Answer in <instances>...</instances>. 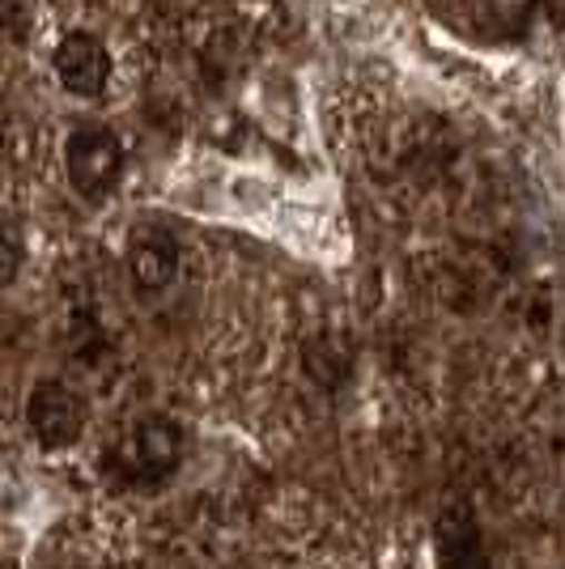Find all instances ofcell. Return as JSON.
<instances>
[{
    "instance_id": "obj_1",
    "label": "cell",
    "mask_w": 565,
    "mask_h": 569,
    "mask_svg": "<svg viewBox=\"0 0 565 569\" xmlns=\"http://www.w3.org/2000/svg\"><path fill=\"white\" fill-rule=\"evenodd\" d=\"M188 455V433L175 417H162V412H149V417H137L132 426L123 429L111 447V472H116L119 485L128 489H158L170 476L179 472Z\"/></svg>"
},
{
    "instance_id": "obj_2",
    "label": "cell",
    "mask_w": 565,
    "mask_h": 569,
    "mask_svg": "<svg viewBox=\"0 0 565 569\" xmlns=\"http://www.w3.org/2000/svg\"><path fill=\"white\" fill-rule=\"evenodd\" d=\"M65 174H69V188L81 200L102 204L116 191L119 174H123V144H119L116 132L102 128V123L77 128L65 144Z\"/></svg>"
},
{
    "instance_id": "obj_3",
    "label": "cell",
    "mask_w": 565,
    "mask_h": 569,
    "mask_svg": "<svg viewBox=\"0 0 565 569\" xmlns=\"http://www.w3.org/2000/svg\"><path fill=\"white\" fill-rule=\"evenodd\" d=\"M86 400L60 379H39L26 396V426L34 433V442H43L48 451L77 447L86 433Z\"/></svg>"
},
{
    "instance_id": "obj_4",
    "label": "cell",
    "mask_w": 565,
    "mask_h": 569,
    "mask_svg": "<svg viewBox=\"0 0 565 569\" xmlns=\"http://www.w3.org/2000/svg\"><path fill=\"white\" fill-rule=\"evenodd\" d=\"M429 9L464 39L502 43V39H518L532 26L536 0H429Z\"/></svg>"
},
{
    "instance_id": "obj_5",
    "label": "cell",
    "mask_w": 565,
    "mask_h": 569,
    "mask_svg": "<svg viewBox=\"0 0 565 569\" xmlns=\"http://www.w3.org/2000/svg\"><path fill=\"white\" fill-rule=\"evenodd\" d=\"M51 69H56V81L69 90V94L95 98L107 90L111 81V51L107 43L90 34V30H72L65 34L56 48H51Z\"/></svg>"
},
{
    "instance_id": "obj_6",
    "label": "cell",
    "mask_w": 565,
    "mask_h": 569,
    "mask_svg": "<svg viewBox=\"0 0 565 569\" xmlns=\"http://www.w3.org/2000/svg\"><path fill=\"white\" fill-rule=\"evenodd\" d=\"M128 277L137 293H162L170 289V281L179 277V242L158 230V226H145L128 242Z\"/></svg>"
},
{
    "instance_id": "obj_7",
    "label": "cell",
    "mask_w": 565,
    "mask_h": 569,
    "mask_svg": "<svg viewBox=\"0 0 565 569\" xmlns=\"http://www.w3.org/2000/svg\"><path fill=\"white\" fill-rule=\"evenodd\" d=\"M438 566L443 569H489L485 540H480V522L468 501H455L438 515Z\"/></svg>"
}]
</instances>
